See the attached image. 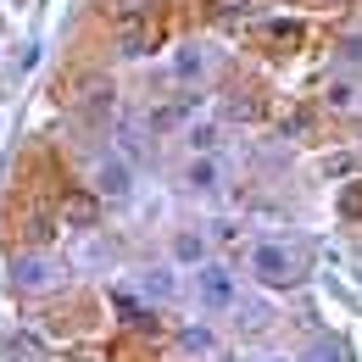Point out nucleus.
I'll use <instances>...</instances> for the list:
<instances>
[{"label": "nucleus", "mask_w": 362, "mask_h": 362, "mask_svg": "<svg viewBox=\"0 0 362 362\" xmlns=\"http://www.w3.org/2000/svg\"><path fill=\"white\" fill-rule=\"evenodd\" d=\"M11 279H17L23 290H40V284H50V262H40V257H23V262L11 268Z\"/></svg>", "instance_id": "1"}, {"label": "nucleus", "mask_w": 362, "mask_h": 362, "mask_svg": "<svg viewBox=\"0 0 362 362\" xmlns=\"http://www.w3.org/2000/svg\"><path fill=\"white\" fill-rule=\"evenodd\" d=\"M257 273H262L268 284H284V279H290V262H284L273 245H262V251H257Z\"/></svg>", "instance_id": "2"}, {"label": "nucleus", "mask_w": 362, "mask_h": 362, "mask_svg": "<svg viewBox=\"0 0 362 362\" xmlns=\"http://www.w3.org/2000/svg\"><path fill=\"white\" fill-rule=\"evenodd\" d=\"M11 362H45V351L34 346V334H17V346H11Z\"/></svg>", "instance_id": "3"}, {"label": "nucleus", "mask_w": 362, "mask_h": 362, "mask_svg": "<svg viewBox=\"0 0 362 362\" xmlns=\"http://www.w3.org/2000/svg\"><path fill=\"white\" fill-rule=\"evenodd\" d=\"M206 296H212V301H228V279L223 273H206Z\"/></svg>", "instance_id": "4"}, {"label": "nucleus", "mask_w": 362, "mask_h": 362, "mask_svg": "<svg viewBox=\"0 0 362 362\" xmlns=\"http://www.w3.org/2000/svg\"><path fill=\"white\" fill-rule=\"evenodd\" d=\"M100 184H106V189H112V195H117V189H123V184H129V173H123V168H117V162H112V168H106V173H100Z\"/></svg>", "instance_id": "5"}, {"label": "nucleus", "mask_w": 362, "mask_h": 362, "mask_svg": "<svg viewBox=\"0 0 362 362\" xmlns=\"http://www.w3.org/2000/svg\"><path fill=\"white\" fill-rule=\"evenodd\" d=\"M212 179H218V173H212V162H195V168H189V184H201V189H206Z\"/></svg>", "instance_id": "6"}, {"label": "nucleus", "mask_w": 362, "mask_h": 362, "mask_svg": "<svg viewBox=\"0 0 362 362\" xmlns=\"http://www.w3.org/2000/svg\"><path fill=\"white\" fill-rule=\"evenodd\" d=\"M240 6H245V0H218V11H223V17H228V11H240Z\"/></svg>", "instance_id": "7"}]
</instances>
